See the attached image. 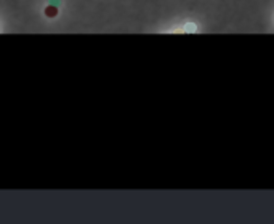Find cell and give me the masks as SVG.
<instances>
[{"instance_id": "cell-1", "label": "cell", "mask_w": 274, "mask_h": 224, "mask_svg": "<svg viewBox=\"0 0 274 224\" xmlns=\"http://www.w3.org/2000/svg\"><path fill=\"white\" fill-rule=\"evenodd\" d=\"M45 15L48 16V18H53V16H56V15H58V8H56V6H53V5L46 6V8H45Z\"/></svg>"}]
</instances>
